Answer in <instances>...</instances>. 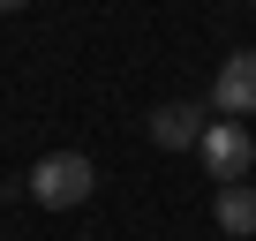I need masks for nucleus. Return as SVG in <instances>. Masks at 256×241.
Masks as SVG:
<instances>
[{
  "instance_id": "39448f33",
  "label": "nucleus",
  "mask_w": 256,
  "mask_h": 241,
  "mask_svg": "<svg viewBox=\"0 0 256 241\" xmlns=\"http://www.w3.org/2000/svg\"><path fill=\"white\" fill-rule=\"evenodd\" d=\"M211 218H218L234 241H256V188H248V181L218 188V196H211Z\"/></svg>"
},
{
  "instance_id": "f257e3e1",
  "label": "nucleus",
  "mask_w": 256,
  "mask_h": 241,
  "mask_svg": "<svg viewBox=\"0 0 256 241\" xmlns=\"http://www.w3.org/2000/svg\"><path fill=\"white\" fill-rule=\"evenodd\" d=\"M90 188H98V166H90L83 151H46V158L23 174V196L46 204V211H76V204H90Z\"/></svg>"
},
{
  "instance_id": "20e7f679",
  "label": "nucleus",
  "mask_w": 256,
  "mask_h": 241,
  "mask_svg": "<svg viewBox=\"0 0 256 241\" xmlns=\"http://www.w3.org/2000/svg\"><path fill=\"white\" fill-rule=\"evenodd\" d=\"M211 106H218L226 120H241V128H248V113H256V53H226V60H218Z\"/></svg>"
},
{
  "instance_id": "7ed1b4c3",
  "label": "nucleus",
  "mask_w": 256,
  "mask_h": 241,
  "mask_svg": "<svg viewBox=\"0 0 256 241\" xmlns=\"http://www.w3.org/2000/svg\"><path fill=\"white\" fill-rule=\"evenodd\" d=\"M144 128H151V144H158V151H196L211 120H204V106H196V98H166V106H151Z\"/></svg>"
},
{
  "instance_id": "f03ea898",
  "label": "nucleus",
  "mask_w": 256,
  "mask_h": 241,
  "mask_svg": "<svg viewBox=\"0 0 256 241\" xmlns=\"http://www.w3.org/2000/svg\"><path fill=\"white\" fill-rule=\"evenodd\" d=\"M196 158H204V174H211L218 188H234V181H248V166H256V136L241 128V120H211L204 144H196Z\"/></svg>"
}]
</instances>
